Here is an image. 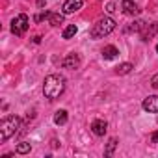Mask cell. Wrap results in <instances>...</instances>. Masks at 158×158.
<instances>
[{"label":"cell","mask_w":158,"mask_h":158,"mask_svg":"<svg viewBox=\"0 0 158 158\" xmlns=\"http://www.w3.org/2000/svg\"><path fill=\"white\" fill-rule=\"evenodd\" d=\"M65 89V78L61 74H48L43 84V95L50 101L58 99Z\"/></svg>","instance_id":"cell-1"},{"label":"cell","mask_w":158,"mask_h":158,"mask_svg":"<svg viewBox=\"0 0 158 158\" xmlns=\"http://www.w3.org/2000/svg\"><path fill=\"white\" fill-rule=\"evenodd\" d=\"M21 128V117L17 115H8L0 121V141H6L11 136H15Z\"/></svg>","instance_id":"cell-2"},{"label":"cell","mask_w":158,"mask_h":158,"mask_svg":"<svg viewBox=\"0 0 158 158\" xmlns=\"http://www.w3.org/2000/svg\"><path fill=\"white\" fill-rule=\"evenodd\" d=\"M114 30H115V21H114L112 17H102V19H99V21L93 24V28H91V37H93V39H101V37L112 34Z\"/></svg>","instance_id":"cell-3"},{"label":"cell","mask_w":158,"mask_h":158,"mask_svg":"<svg viewBox=\"0 0 158 158\" xmlns=\"http://www.w3.org/2000/svg\"><path fill=\"white\" fill-rule=\"evenodd\" d=\"M28 24H30L28 15L21 13V15H17V17L11 21V32H13L15 35H24V32L28 30Z\"/></svg>","instance_id":"cell-4"},{"label":"cell","mask_w":158,"mask_h":158,"mask_svg":"<svg viewBox=\"0 0 158 158\" xmlns=\"http://www.w3.org/2000/svg\"><path fill=\"white\" fill-rule=\"evenodd\" d=\"M143 110L149 114H158V97L156 95H149L147 99H143Z\"/></svg>","instance_id":"cell-5"},{"label":"cell","mask_w":158,"mask_h":158,"mask_svg":"<svg viewBox=\"0 0 158 158\" xmlns=\"http://www.w3.org/2000/svg\"><path fill=\"white\" fill-rule=\"evenodd\" d=\"M82 0H65V4H63V13L65 15H71V13H74V11H78V10H80L82 8Z\"/></svg>","instance_id":"cell-6"},{"label":"cell","mask_w":158,"mask_h":158,"mask_svg":"<svg viewBox=\"0 0 158 158\" xmlns=\"http://www.w3.org/2000/svg\"><path fill=\"white\" fill-rule=\"evenodd\" d=\"M121 10H123L125 15H130V17H134V15L139 13V8L132 2V0H123V2H121Z\"/></svg>","instance_id":"cell-7"},{"label":"cell","mask_w":158,"mask_h":158,"mask_svg":"<svg viewBox=\"0 0 158 158\" xmlns=\"http://www.w3.org/2000/svg\"><path fill=\"white\" fill-rule=\"evenodd\" d=\"M63 67L65 69H78L80 67V56L78 54H67V58L63 60Z\"/></svg>","instance_id":"cell-8"},{"label":"cell","mask_w":158,"mask_h":158,"mask_svg":"<svg viewBox=\"0 0 158 158\" xmlns=\"http://www.w3.org/2000/svg\"><path fill=\"white\" fill-rule=\"evenodd\" d=\"M91 130H93V134H95V136H104V134H106V130H108V123H106L104 119H97V121H93Z\"/></svg>","instance_id":"cell-9"},{"label":"cell","mask_w":158,"mask_h":158,"mask_svg":"<svg viewBox=\"0 0 158 158\" xmlns=\"http://www.w3.org/2000/svg\"><path fill=\"white\" fill-rule=\"evenodd\" d=\"M154 34H158V23H152L149 28L143 26V30H141V37H143V41H149Z\"/></svg>","instance_id":"cell-10"},{"label":"cell","mask_w":158,"mask_h":158,"mask_svg":"<svg viewBox=\"0 0 158 158\" xmlns=\"http://www.w3.org/2000/svg\"><path fill=\"white\" fill-rule=\"evenodd\" d=\"M117 54H119V50L114 45H108V47L102 48V58L104 60H114V58H117Z\"/></svg>","instance_id":"cell-11"},{"label":"cell","mask_w":158,"mask_h":158,"mask_svg":"<svg viewBox=\"0 0 158 158\" xmlns=\"http://www.w3.org/2000/svg\"><path fill=\"white\" fill-rule=\"evenodd\" d=\"M54 123H56L58 127L65 125V123H67V110H58V112L54 114Z\"/></svg>","instance_id":"cell-12"},{"label":"cell","mask_w":158,"mask_h":158,"mask_svg":"<svg viewBox=\"0 0 158 158\" xmlns=\"http://www.w3.org/2000/svg\"><path fill=\"white\" fill-rule=\"evenodd\" d=\"M132 69H134V65H132V63H121V65H117V67H115V74H128Z\"/></svg>","instance_id":"cell-13"},{"label":"cell","mask_w":158,"mask_h":158,"mask_svg":"<svg viewBox=\"0 0 158 158\" xmlns=\"http://www.w3.org/2000/svg\"><path fill=\"white\" fill-rule=\"evenodd\" d=\"M63 15H65V13H50V17H48L50 24H52V26H60V24L63 23Z\"/></svg>","instance_id":"cell-14"},{"label":"cell","mask_w":158,"mask_h":158,"mask_svg":"<svg viewBox=\"0 0 158 158\" xmlns=\"http://www.w3.org/2000/svg\"><path fill=\"white\" fill-rule=\"evenodd\" d=\"M76 32H78V28H76L74 24H69V26L63 30V34H61V35H63V39H71V37H74V35H76Z\"/></svg>","instance_id":"cell-15"},{"label":"cell","mask_w":158,"mask_h":158,"mask_svg":"<svg viewBox=\"0 0 158 158\" xmlns=\"http://www.w3.org/2000/svg\"><path fill=\"white\" fill-rule=\"evenodd\" d=\"M115 147H117V139H115V138H112V139L106 143V149H104V156H112V154H114V151H115Z\"/></svg>","instance_id":"cell-16"},{"label":"cell","mask_w":158,"mask_h":158,"mask_svg":"<svg viewBox=\"0 0 158 158\" xmlns=\"http://www.w3.org/2000/svg\"><path fill=\"white\" fill-rule=\"evenodd\" d=\"M30 149H32V145H30L28 141H23V143H19V145L15 147V151H17L19 154H26V152H30Z\"/></svg>","instance_id":"cell-17"},{"label":"cell","mask_w":158,"mask_h":158,"mask_svg":"<svg viewBox=\"0 0 158 158\" xmlns=\"http://www.w3.org/2000/svg\"><path fill=\"white\" fill-rule=\"evenodd\" d=\"M48 17H50V11H43V13L35 15V23H41V21H45V19H48Z\"/></svg>","instance_id":"cell-18"},{"label":"cell","mask_w":158,"mask_h":158,"mask_svg":"<svg viewBox=\"0 0 158 158\" xmlns=\"http://www.w3.org/2000/svg\"><path fill=\"white\" fill-rule=\"evenodd\" d=\"M106 11H108V13H114V11H115V4H114V2H108V4H106Z\"/></svg>","instance_id":"cell-19"},{"label":"cell","mask_w":158,"mask_h":158,"mask_svg":"<svg viewBox=\"0 0 158 158\" xmlns=\"http://www.w3.org/2000/svg\"><path fill=\"white\" fill-rule=\"evenodd\" d=\"M151 84H152V88H156V89H158V74H154V76L151 78Z\"/></svg>","instance_id":"cell-20"},{"label":"cell","mask_w":158,"mask_h":158,"mask_svg":"<svg viewBox=\"0 0 158 158\" xmlns=\"http://www.w3.org/2000/svg\"><path fill=\"white\" fill-rule=\"evenodd\" d=\"M151 143H158V130L152 132V136H151Z\"/></svg>","instance_id":"cell-21"},{"label":"cell","mask_w":158,"mask_h":158,"mask_svg":"<svg viewBox=\"0 0 158 158\" xmlns=\"http://www.w3.org/2000/svg\"><path fill=\"white\" fill-rule=\"evenodd\" d=\"M156 52H158V47H156Z\"/></svg>","instance_id":"cell-22"}]
</instances>
